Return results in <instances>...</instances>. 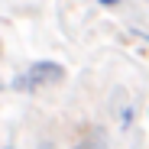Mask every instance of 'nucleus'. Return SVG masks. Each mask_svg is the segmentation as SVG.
<instances>
[{"label":"nucleus","mask_w":149,"mask_h":149,"mask_svg":"<svg viewBox=\"0 0 149 149\" xmlns=\"http://www.w3.org/2000/svg\"><path fill=\"white\" fill-rule=\"evenodd\" d=\"M146 3H149V0H146Z\"/></svg>","instance_id":"obj_7"},{"label":"nucleus","mask_w":149,"mask_h":149,"mask_svg":"<svg viewBox=\"0 0 149 149\" xmlns=\"http://www.w3.org/2000/svg\"><path fill=\"white\" fill-rule=\"evenodd\" d=\"M62 81H65V65L62 62H52V58H39L29 68H23L16 78L10 81V88L19 91V94H36L42 88H55Z\"/></svg>","instance_id":"obj_1"},{"label":"nucleus","mask_w":149,"mask_h":149,"mask_svg":"<svg viewBox=\"0 0 149 149\" xmlns=\"http://www.w3.org/2000/svg\"><path fill=\"white\" fill-rule=\"evenodd\" d=\"M71 149H107V139H104L101 133H94V136H88V139H78Z\"/></svg>","instance_id":"obj_2"},{"label":"nucleus","mask_w":149,"mask_h":149,"mask_svg":"<svg viewBox=\"0 0 149 149\" xmlns=\"http://www.w3.org/2000/svg\"><path fill=\"white\" fill-rule=\"evenodd\" d=\"M97 3H101L104 10H113V7H120V3H123V0H97Z\"/></svg>","instance_id":"obj_3"},{"label":"nucleus","mask_w":149,"mask_h":149,"mask_svg":"<svg viewBox=\"0 0 149 149\" xmlns=\"http://www.w3.org/2000/svg\"><path fill=\"white\" fill-rule=\"evenodd\" d=\"M3 88H7V84H3V78H0V94H3Z\"/></svg>","instance_id":"obj_5"},{"label":"nucleus","mask_w":149,"mask_h":149,"mask_svg":"<svg viewBox=\"0 0 149 149\" xmlns=\"http://www.w3.org/2000/svg\"><path fill=\"white\" fill-rule=\"evenodd\" d=\"M39 149H52V143H42V146H39Z\"/></svg>","instance_id":"obj_4"},{"label":"nucleus","mask_w":149,"mask_h":149,"mask_svg":"<svg viewBox=\"0 0 149 149\" xmlns=\"http://www.w3.org/2000/svg\"><path fill=\"white\" fill-rule=\"evenodd\" d=\"M3 149H13V146H3Z\"/></svg>","instance_id":"obj_6"}]
</instances>
